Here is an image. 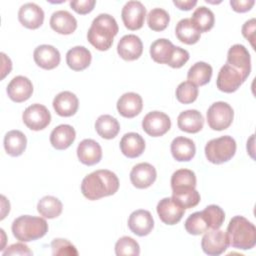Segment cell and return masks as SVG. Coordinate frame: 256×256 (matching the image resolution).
I'll return each instance as SVG.
<instances>
[{"label": "cell", "mask_w": 256, "mask_h": 256, "mask_svg": "<svg viewBox=\"0 0 256 256\" xmlns=\"http://www.w3.org/2000/svg\"><path fill=\"white\" fill-rule=\"evenodd\" d=\"M118 188L119 179L117 175L107 169L96 170L86 175L81 183V192L88 200H98L113 195Z\"/></svg>", "instance_id": "6da1fadb"}, {"label": "cell", "mask_w": 256, "mask_h": 256, "mask_svg": "<svg viewBox=\"0 0 256 256\" xmlns=\"http://www.w3.org/2000/svg\"><path fill=\"white\" fill-rule=\"evenodd\" d=\"M119 31L115 18L109 14L102 13L96 16L87 32V39L97 50L106 51L112 44L113 39Z\"/></svg>", "instance_id": "7a4b0ae2"}, {"label": "cell", "mask_w": 256, "mask_h": 256, "mask_svg": "<svg viewBox=\"0 0 256 256\" xmlns=\"http://www.w3.org/2000/svg\"><path fill=\"white\" fill-rule=\"evenodd\" d=\"M229 245L233 248L248 250L256 244V228L252 222L243 216H234L227 227Z\"/></svg>", "instance_id": "3957f363"}, {"label": "cell", "mask_w": 256, "mask_h": 256, "mask_svg": "<svg viewBox=\"0 0 256 256\" xmlns=\"http://www.w3.org/2000/svg\"><path fill=\"white\" fill-rule=\"evenodd\" d=\"M12 233L20 242H30L42 238L48 232V224L42 217L22 215L12 223Z\"/></svg>", "instance_id": "277c9868"}, {"label": "cell", "mask_w": 256, "mask_h": 256, "mask_svg": "<svg viewBox=\"0 0 256 256\" xmlns=\"http://www.w3.org/2000/svg\"><path fill=\"white\" fill-rule=\"evenodd\" d=\"M205 156L207 160L213 164H222L235 155L236 142L228 135L212 139L205 146Z\"/></svg>", "instance_id": "5b68a950"}, {"label": "cell", "mask_w": 256, "mask_h": 256, "mask_svg": "<svg viewBox=\"0 0 256 256\" xmlns=\"http://www.w3.org/2000/svg\"><path fill=\"white\" fill-rule=\"evenodd\" d=\"M207 122L211 129L221 131L227 129L233 121V108L226 102L218 101L213 103L207 110Z\"/></svg>", "instance_id": "8992f818"}, {"label": "cell", "mask_w": 256, "mask_h": 256, "mask_svg": "<svg viewBox=\"0 0 256 256\" xmlns=\"http://www.w3.org/2000/svg\"><path fill=\"white\" fill-rule=\"evenodd\" d=\"M229 247V239L227 233L223 230L209 229L205 232L201 240V248L203 252L210 256H218L224 253Z\"/></svg>", "instance_id": "52a82bcc"}, {"label": "cell", "mask_w": 256, "mask_h": 256, "mask_svg": "<svg viewBox=\"0 0 256 256\" xmlns=\"http://www.w3.org/2000/svg\"><path fill=\"white\" fill-rule=\"evenodd\" d=\"M22 119L24 124L29 129L39 131L46 128L50 124L51 114L44 105L36 103L30 105L24 110Z\"/></svg>", "instance_id": "ba28073f"}, {"label": "cell", "mask_w": 256, "mask_h": 256, "mask_svg": "<svg viewBox=\"0 0 256 256\" xmlns=\"http://www.w3.org/2000/svg\"><path fill=\"white\" fill-rule=\"evenodd\" d=\"M171 127L169 116L161 111H151L142 120L143 130L152 137H160L166 134Z\"/></svg>", "instance_id": "9c48e42d"}, {"label": "cell", "mask_w": 256, "mask_h": 256, "mask_svg": "<svg viewBox=\"0 0 256 256\" xmlns=\"http://www.w3.org/2000/svg\"><path fill=\"white\" fill-rule=\"evenodd\" d=\"M145 16L146 8L140 1H128L121 11V17L125 27L132 31L142 28Z\"/></svg>", "instance_id": "30bf717a"}, {"label": "cell", "mask_w": 256, "mask_h": 256, "mask_svg": "<svg viewBox=\"0 0 256 256\" xmlns=\"http://www.w3.org/2000/svg\"><path fill=\"white\" fill-rule=\"evenodd\" d=\"M227 64L238 70L246 80L251 72V57L244 45L235 44L227 53Z\"/></svg>", "instance_id": "8fae6325"}, {"label": "cell", "mask_w": 256, "mask_h": 256, "mask_svg": "<svg viewBox=\"0 0 256 256\" xmlns=\"http://www.w3.org/2000/svg\"><path fill=\"white\" fill-rule=\"evenodd\" d=\"M245 81L242 74L230 66L229 64H224L217 76L216 86L217 88L225 93L235 92Z\"/></svg>", "instance_id": "7c38bea8"}, {"label": "cell", "mask_w": 256, "mask_h": 256, "mask_svg": "<svg viewBox=\"0 0 256 256\" xmlns=\"http://www.w3.org/2000/svg\"><path fill=\"white\" fill-rule=\"evenodd\" d=\"M156 209L160 220L167 225L177 224L185 213V209L169 197L161 199L158 202Z\"/></svg>", "instance_id": "4fadbf2b"}, {"label": "cell", "mask_w": 256, "mask_h": 256, "mask_svg": "<svg viewBox=\"0 0 256 256\" xmlns=\"http://www.w3.org/2000/svg\"><path fill=\"white\" fill-rule=\"evenodd\" d=\"M157 172L155 167L146 162L136 164L130 172V181L138 189L150 187L155 182Z\"/></svg>", "instance_id": "5bb4252c"}, {"label": "cell", "mask_w": 256, "mask_h": 256, "mask_svg": "<svg viewBox=\"0 0 256 256\" xmlns=\"http://www.w3.org/2000/svg\"><path fill=\"white\" fill-rule=\"evenodd\" d=\"M128 227L137 236H146L152 231L154 220L149 211L143 209L135 210L129 216Z\"/></svg>", "instance_id": "9a60e30c"}, {"label": "cell", "mask_w": 256, "mask_h": 256, "mask_svg": "<svg viewBox=\"0 0 256 256\" xmlns=\"http://www.w3.org/2000/svg\"><path fill=\"white\" fill-rule=\"evenodd\" d=\"M117 52L122 59L134 61L142 55L143 43L141 39L134 34L125 35L118 42Z\"/></svg>", "instance_id": "2e32d148"}, {"label": "cell", "mask_w": 256, "mask_h": 256, "mask_svg": "<svg viewBox=\"0 0 256 256\" xmlns=\"http://www.w3.org/2000/svg\"><path fill=\"white\" fill-rule=\"evenodd\" d=\"M33 58L35 63L45 70L56 68L61 60L58 49L48 44H43L36 47L33 52Z\"/></svg>", "instance_id": "e0dca14e"}, {"label": "cell", "mask_w": 256, "mask_h": 256, "mask_svg": "<svg viewBox=\"0 0 256 256\" xmlns=\"http://www.w3.org/2000/svg\"><path fill=\"white\" fill-rule=\"evenodd\" d=\"M18 20L28 29H37L43 24L44 11L35 3H25L18 11Z\"/></svg>", "instance_id": "ac0fdd59"}, {"label": "cell", "mask_w": 256, "mask_h": 256, "mask_svg": "<svg viewBox=\"0 0 256 256\" xmlns=\"http://www.w3.org/2000/svg\"><path fill=\"white\" fill-rule=\"evenodd\" d=\"M6 91L12 101L21 103L31 97L33 93V85L27 77L19 75L9 82Z\"/></svg>", "instance_id": "d6986e66"}, {"label": "cell", "mask_w": 256, "mask_h": 256, "mask_svg": "<svg viewBox=\"0 0 256 256\" xmlns=\"http://www.w3.org/2000/svg\"><path fill=\"white\" fill-rule=\"evenodd\" d=\"M77 157L84 165H95L99 163L102 158V148L95 140L84 139L77 147Z\"/></svg>", "instance_id": "ffe728a7"}, {"label": "cell", "mask_w": 256, "mask_h": 256, "mask_svg": "<svg viewBox=\"0 0 256 256\" xmlns=\"http://www.w3.org/2000/svg\"><path fill=\"white\" fill-rule=\"evenodd\" d=\"M142 108L143 100L139 94L134 92L124 93L117 101V110L125 118L137 116L142 111Z\"/></svg>", "instance_id": "44dd1931"}, {"label": "cell", "mask_w": 256, "mask_h": 256, "mask_svg": "<svg viewBox=\"0 0 256 256\" xmlns=\"http://www.w3.org/2000/svg\"><path fill=\"white\" fill-rule=\"evenodd\" d=\"M52 104L55 112L59 116L70 117L77 112L79 101L74 93L70 91H63L55 96Z\"/></svg>", "instance_id": "7402d4cb"}, {"label": "cell", "mask_w": 256, "mask_h": 256, "mask_svg": "<svg viewBox=\"0 0 256 256\" xmlns=\"http://www.w3.org/2000/svg\"><path fill=\"white\" fill-rule=\"evenodd\" d=\"M50 26L59 34L69 35L76 30L77 20L70 12L66 10H58L51 15Z\"/></svg>", "instance_id": "603a6c76"}, {"label": "cell", "mask_w": 256, "mask_h": 256, "mask_svg": "<svg viewBox=\"0 0 256 256\" xmlns=\"http://www.w3.org/2000/svg\"><path fill=\"white\" fill-rule=\"evenodd\" d=\"M120 150L128 158L139 157L145 150V140L138 133H126L120 140Z\"/></svg>", "instance_id": "cb8c5ba5"}, {"label": "cell", "mask_w": 256, "mask_h": 256, "mask_svg": "<svg viewBox=\"0 0 256 256\" xmlns=\"http://www.w3.org/2000/svg\"><path fill=\"white\" fill-rule=\"evenodd\" d=\"M177 125L181 131L187 133H197L203 128L204 118L198 110H185L178 115Z\"/></svg>", "instance_id": "d4e9b609"}, {"label": "cell", "mask_w": 256, "mask_h": 256, "mask_svg": "<svg viewBox=\"0 0 256 256\" xmlns=\"http://www.w3.org/2000/svg\"><path fill=\"white\" fill-rule=\"evenodd\" d=\"M75 129L68 124H61L55 127L50 134V143L57 150L67 149L75 140Z\"/></svg>", "instance_id": "484cf974"}, {"label": "cell", "mask_w": 256, "mask_h": 256, "mask_svg": "<svg viewBox=\"0 0 256 256\" xmlns=\"http://www.w3.org/2000/svg\"><path fill=\"white\" fill-rule=\"evenodd\" d=\"M170 150L173 158L179 162L192 160L196 153L194 142L191 139L183 136H179L173 139Z\"/></svg>", "instance_id": "4316f807"}, {"label": "cell", "mask_w": 256, "mask_h": 256, "mask_svg": "<svg viewBox=\"0 0 256 256\" xmlns=\"http://www.w3.org/2000/svg\"><path fill=\"white\" fill-rule=\"evenodd\" d=\"M91 52L84 46H75L68 50L66 63L74 71L85 70L91 63Z\"/></svg>", "instance_id": "83f0119b"}, {"label": "cell", "mask_w": 256, "mask_h": 256, "mask_svg": "<svg viewBox=\"0 0 256 256\" xmlns=\"http://www.w3.org/2000/svg\"><path fill=\"white\" fill-rule=\"evenodd\" d=\"M175 47L168 39H157L150 46V56L155 62L168 65L173 57Z\"/></svg>", "instance_id": "f1b7e54d"}, {"label": "cell", "mask_w": 256, "mask_h": 256, "mask_svg": "<svg viewBox=\"0 0 256 256\" xmlns=\"http://www.w3.org/2000/svg\"><path fill=\"white\" fill-rule=\"evenodd\" d=\"M196 182V175L192 170L184 168L176 170L171 176L172 193L195 189Z\"/></svg>", "instance_id": "f546056e"}, {"label": "cell", "mask_w": 256, "mask_h": 256, "mask_svg": "<svg viewBox=\"0 0 256 256\" xmlns=\"http://www.w3.org/2000/svg\"><path fill=\"white\" fill-rule=\"evenodd\" d=\"M27 139L24 133L19 130H11L4 137V148L8 155L20 156L26 149Z\"/></svg>", "instance_id": "4dcf8cb0"}, {"label": "cell", "mask_w": 256, "mask_h": 256, "mask_svg": "<svg viewBox=\"0 0 256 256\" xmlns=\"http://www.w3.org/2000/svg\"><path fill=\"white\" fill-rule=\"evenodd\" d=\"M213 69L210 64L199 61L193 64L187 73V80L196 86H203L211 80Z\"/></svg>", "instance_id": "1f68e13d"}, {"label": "cell", "mask_w": 256, "mask_h": 256, "mask_svg": "<svg viewBox=\"0 0 256 256\" xmlns=\"http://www.w3.org/2000/svg\"><path fill=\"white\" fill-rule=\"evenodd\" d=\"M175 34L179 41L184 44L192 45L199 41L201 33L194 27L189 18L181 19L175 28Z\"/></svg>", "instance_id": "d6a6232c"}, {"label": "cell", "mask_w": 256, "mask_h": 256, "mask_svg": "<svg viewBox=\"0 0 256 256\" xmlns=\"http://www.w3.org/2000/svg\"><path fill=\"white\" fill-rule=\"evenodd\" d=\"M95 130L104 139H113L120 131V124L111 115H101L95 122Z\"/></svg>", "instance_id": "836d02e7"}, {"label": "cell", "mask_w": 256, "mask_h": 256, "mask_svg": "<svg viewBox=\"0 0 256 256\" xmlns=\"http://www.w3.org/2000/svg\"><path fill=\"white\" fill-rule=\"evenodd\" d=\"M194 27L200 32H207L211 30L214 26L215 17L214 13L205 6H200L196 8L190 18Z\"/></svg>", "instance_id": "e575fe53"}, {"label": "cell", "mask_w": 256, "mask_h": 256, "mask_svg": "<svg viewBox=\"0 0 256 256\" xmlns=\"http://www.w3.org/2000/svg\"><path fill=\"white\" fill-rule=\"evenodd\" d=\"M62 202L54 196H44L37 204V211L39 214L48 219L58 217L62 213Z\"/></svg>", "instance_id": "d590c367"}, {"label": "cell", "mask_w": 256, "mask_h": 256, "mask_svg": "<svg viewBox=\"0 0 256 256\" xmlns=\"http://www.w3.org/2000/svg\"><path fill=\"white\" fill-rule=\"evenodd\" d=\"M185 229L189 234L200 235L210 229L209 224L202 211L192 213L184 223Z\"/></svg>", "instance_id": "8d00e7d4"}, {"label": "cell", "mask_w": 256, "mask_h": 256, "mask_svg": "<svg viewBox=\"0 0 256 256\" xmlns=\"http://www.w3.org/2000/svg\"><path fill=\"white\" fill-rule=\"evenodd\" d=\"M170 22L168 12L162 8H154L147 15V24L153 31H163Z\"/></svg>", "instance_id": "74e56055"}, {"label": "cell", "mask_w": 256, "mask_h": 256, "mask_svg": "<svg viewBox=\"0 0 256 256\" xmlns=\"http://www.w3.org/2000/svg\"><path fill=\"white\" fill-rule=\"evenodd\" d=\"M115 254L117 256H138L140 254V246L133 238L123 236L115 244Z\"/></svg>", "instance_id": "f35d334b"}, {"label": "cell", "mask_w": 256, "mask_h": 256, "mask_svg": "<svg viewBox=\"0 0 256 256\" xmlns=\"http://www.w3.org/2000/svg\"><path fill=\"white\" fill-rule=\"evenodd\" d=\"M198 97V88L189 81L181 82L176 88V98L180 103L190 104Z\"/></svg>", "instance_id": "ab89813d"}, {"label": "cell", "mask_w": 256, "mask_h": 256, "mask_svg": "<svg viewBox=\"0 0 256 256\" xmlns=\"http://www.w3.org/2000/svg\"><path fill=\"white\" fill-rule=\"evenodd\" d=\"M171 198L184 209L193 208L200 202V194L196 189L172 193Z\"/></svg>", "instance_id": "60d3db41"}, {"label": "cell", "mask_w": 256, "mask_h": 256, "mask_svg": "<svg viewBox=\"0 0 256 256\" xmlns=\"http://www.w3.org/2000/svg\"><path fill=\"white\" fill-rule=\"evenodd\" d=\"M210 229H218L222 226L225 220V213L222 208L218 205H209L202 210Z\"/></svg>", "instance_id": "b9f144b4"}, {"label": "cell", "mask_w": 256, "mask_h": 256, "mask_svg": "<svg viewBox=\"0 0 256 256\" xmlns=\"http://www.w3.org/2000/svg\"><path fill=\"white\" fill-rule=\"evenodd\" d=\"M52 254L54 256H77L76 247L67 239L56 238L51 242Z\"/></svg>", "instance_id": "7bdbcfd3"}, {"label": "cell", "mask_w": 256, "mask_h": 256, "mask_svg": "<svg viewBox=\"0 0 256 256\" xmlns=\"http://www.w3.org/2000/svg\"><path fill=\"white\" fill-rule=\"evenodd\" d=\"M96 4L95 0H73L70 2V7L78 14L85 15L90 13Z\"/></svg>", "instance_id": "ee69618b"}, {"label": "cell", "mask_w": 256, "mask_h": 256, "mask_svg": "<svg viewBox=\"0 0 256 256\" xmlns=\"http://www.w3.org/2000/svg\"><path fill=\"white\" fill-rule=\"evenodd\" d=\"M189 60V52L181 47L176 46L173 57L168 64L172 68H180Z\"/></svg>", "instance_id": "f6af8a7d"}, {"label": "cell", "mask_w": 256, "mask_h": 256, "mask_svg": "<svg viewBox=\"0 0 256 256\" xmlns=\"http://www.w3.org/2000/svg\"><path fill=\"white\" fill-rule=\"evenodd\" d=\"M32 251L29 249V247L26 244L23 243H15L10 246H8L2 253L3 256L8 255H32Z\"/></svg>", "instance_id": "bcb514c9"}, {"label": "cell", "mask_w": 256, "mask_h": 256, "mask_svg": "<svg viewBox=\"0 0 256 256\" xmlns=\"http://www.w3.org/2000/svg\"><path fill=\"white\" fill-rule=\"evenodd\" d=\"M255 28H256V20L255 18H252L248 21H246L242 26V35L249 40L252 47H255L254 40H255Z\"/></svg>", "instance_id": "7dc6e473"}, {"label": "cell", "mask_w": 256, "mask_h": 256, "mask_svg": "<svg viewBox=\"0 0 256 256\" xmlns=\"http://www.w3.org/2000/svg\"><path fill=\"white\" fill-rule=\"evenodd\" d=\"M255 4L254 0H231L230 5L235 12L244 13L249 11Z\"/></svg>", "instance_id": "c3c4849f"}, {"label": "cell", "mask_w": 256, "mask_h": 256, "mask_svg": "<svg viewBox=\"0 0 256 256\" xmlns=\"http://www.w3.org/2000/svg\"><path fill=\"white\" fill-rule=\"evenodd\" d=\"M173 4L180 10H191L197 4V0H174Z\"/></svg>", "instance_id": "681fc988"}]
</instances>
